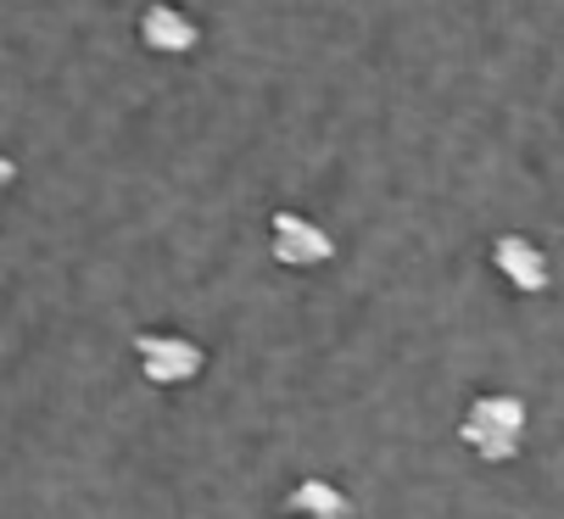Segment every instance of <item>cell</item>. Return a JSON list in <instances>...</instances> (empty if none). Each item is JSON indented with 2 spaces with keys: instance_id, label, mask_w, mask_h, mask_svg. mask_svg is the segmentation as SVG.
Segmentation results:
<instances>
[{
  "instance_id": "cell-4",
  "label": "cell",
  "mask_w": 564,
  "mask_h": 519,
  "mask_svg": "<svg viewBox=\"0 0 564 519\" xmlns=\"http://www.w3.org/2000/svg\"><path fill=\"white\" fill-rule=\"evenodd\" d=\"M492 269L514 296H542L553 285V263L531 235H498L492 240Z\"/></svg>"
},
{
  "instance_id": "cell-5",
  "label": "cell",
  "mask_w": 564,
  "mask_h": 519,
  "mask_svg": "<svg viewBox=\"0 0 564 519\" xmlns=\"http://www.w3.org/2000/svg\"><path fill=\"white\" fill-rule=\"evenodd\" d=\"M140 40H145L151 51H163V56H185V51H196L202 29H196L191 12L169 7V0H156V7L140 12Z\"/></svg>"
},
{
  "instance_id": "cell-7",
  "label": "cell",
  "mask_w": 564,
  "mask_h": 519,
  "mask_svg": "<svg viewBox=\"0 0 564 519\" xmlns=\"http://www.w3.org/2000/svg\"><path fill=\"white\" fill-rule=\"evenodd\" d=\"M12 180H18V162H12V156H0V191H7Z\"/></svg>"
},
{
  "instance_id": "cell-3",
  "label": "cell",
  "mask_w": 564,
  "mask_h": 519,
  "mask_svg": "<svg viewBox=\"0 0 564 519\" xmlns=\"http://www.w3.org/2000/svg\"><path fill=\"white\" fill-rule=\"evenodd\" d=\"M269 251L280 257L285 269H313V263H330V257H336V240L318 229L313 218H302L296 207H280L269 218Z\"/></svg>"
},
{
  "instance_id": "cell-6",
  "label": "cell",
  "mask_w": 564,
  "mask_h": 519,
  "mask_svg": "<svg viewBox=\"0 0 564 519\" xmlns=\"http://www.w3.org/2000/svg\"><path fill=\"white\" fill-rule=\"evenodd\" d=\"M285 513H291V519H352V502H347V491H341L336 480L307 475V480L291 486Z\"/></svg>"
},
{
  "instance_id": "cell-1",
  "label": "cell",
  "mask_w": 564,
  "mask_h": 519,
  "mask_svg": "<svg viewBox=\"0 0 564 519\" xmlns=\"http://www.w3.org/2000/svg\"><path fill=\"white\" fill-rule=\"evenodd\" d=\"M525 397L514 391H480L469 402V413L458 419V442L480 458V464H509L525 447Z\"/></svg>"
},
{
  "instance_id": "cell-2",
  "label": "cell",
  "mask_w": 564,
  "mask_h": 519,
  "mask_svg": "<svg viewBox=\"0 0 564 519\" xmlns=\"http://www.w3.org/2000/svg\"><path fill=\"white\" fill-rule=\"evenodd\" d=\"M134 364H140V375L151 386H191L207 369V353H202V340H191V335L145 329V335H134Z\"/></svg>"
}]
</instances>
